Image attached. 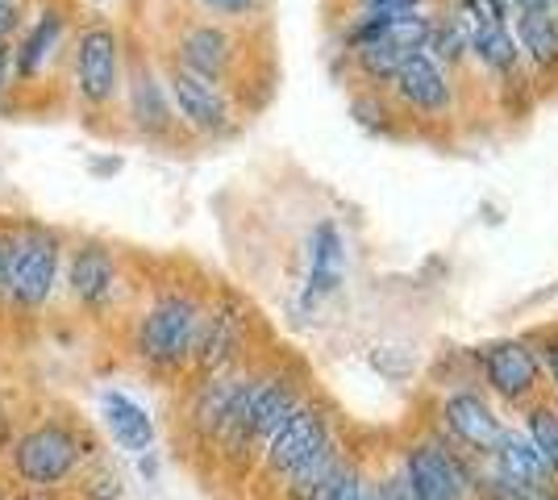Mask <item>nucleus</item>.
I'll list each match as a JSON object with an SVG mask.
<instances>
[{
	"label": "nucleus",
	"instance_id": "31",
	"mask_svg": "<svg viewBox=\"0 0 558 500\" xmlns=\"http://www.w3.org/2000/svg\"><path fill=\"white\" fill-rule=\"evenodd\" d=\"M13 442H17V413L9 405V397H0V454L13 451Z\"/></svg>",
	"mask_w": 558,
	"mask_h": 500
},
{
	"label": "nucleus",
	"instance_id": "32",
	"mask_svg": "<svg viewBox=\"0 0 558 500\" xmlns=\"http://www.w3.org/2000/svg\"><path fill=\"white\" fill-rule=\"evenodd\" d=\"M537 358H542V367H546V376H550V388H555V397H558V333H550V338L537 346Z\"/></svg>",
	"mask_w": 558,
	"mask_h": 500
},
{
	"label": "nucleus",
	"instance_id": "28",
	"mask_svg": "<svg viewBox=\"0 0 558 500\" xmlns=\"http://www.w3.org/2000/svg\"><path fill=\"white\" fill-rule=\"evenodd\" d=\"M34 13V0H17V4H0V42H17V34L25 29Z\"/></svg>",
	"mask_w": 558,
	"mask_h": 500
},
{
	"label": "nucleus",
	"instance_id": "15",
	"mask_svg": "<svg viewBox=\"0 0 558 500\" xmlns=\"http://www.w3.org/2000/svg\"><path fill=\"white\" fill-rule=\"evenodd\" d=\"M251 367H233V371H221V376H201V380L187 383V401H184V434L196 451L213 454V442H217V429L230 413L238 388L246 380Z\"/></svg>",
	"mask_w": 558,
	"mask_h": 500
},
{
	"label": "nucleus",
	"instance_id": "7",
	"mask_svg": "<svg viewBox=\"0 0 558 500\" xmlns=\"http://www.w3.org/2000/svg\"><path fill=\"white\" fill-rule=\"evenodd\" d=\"M246 346H251V309H246L238 296H230V292L205 301L187 380L221 376V371H233V367H246Z\"/></svg>",
	"mask_w": 558,
	"mask_h": 500
},
{
	"label": "nucleus",
	"instance_id": "6",
	"mask_svg": "<svg viewBox=\"0 0 558 500\" xmlns=\"http://www.w3.org/2000/svg\"><path fill=\"white\" fill-rule=\"evenodd\" d=\"M480 459H466L459 447L446 442L442 429L404 442L396 472L413 500H471V472Z\"/></svg>",
	"mask_w": 558,
	"mask_h": 500
},
{
	"label": "nucleus",
	"instance_id": "27",
	"mask_svg": "<svg viewBox=\"0 0 558 500\" xmlns=\"http://www.w3.org/2000/svg\"><path fill=\"white\" fill-rule=\"evenodd\" d=\"M9 263H13V217L0 214V321L9 317Z\"/></svg>",
	"mask_w": 558,
	"mask_h": 500
},
{
	"label": "nucleus",
	"instance_id": "10",
	"mask_svg": "<svg viewBox=\"0 0 558 500\" xmlns=\"http://www.w3.org/2000/svg\"><path fill=\"white\" fill-rule=\"evenodd\" d=\"M438 426H442L450 447H459L466 459H480V463L500 447V438L509 429L505 417L496 413V405H492L480 388H454V392H446L442 405H438Z\"/></svg>",
	"mask_w": 558,
	"mask_h": 500
},
{
	"label": "nucleus",
	"instance_id": "16",
	"mask_svg": "<svg viewBox=\"0 0 558 500\" xmlns=\"http://www.w3.org/2000/svg\"><path fill=\"white\" fill-rule=\"evenodd\" d=\"M388 88H392L396 100H400L404 109H417L425 118H442V113H450V105H454V84H450V75H446L442 63H434L425 50L409 54V59L400 63V72L392 75Z\"/></svg>",
	"mask_w": 558,
	"mask_h": 500
},
{
	"label": "nucleus",
	"instance_id": "13",
	"mask_svg": "<svg viewBox=\"0 0 558 500\" xmlns=\"http://www.w3.org/2000/svg\"><path fill=\"white\" fill-rule=\"evenodd\" d=\"M159 72H163L167 96H171V105H175V118L184 121L192 134H205V138H226V134H230L233 105H230V96H226V88H217V84L184 72V68H175V63H163Z\"/></svg>",
	"mask_w": 558,
	"mask_h": 500
},
{
	"label": "nucleus",
	"instance_id": "20",
	"mask_svg": "<svg viewBox=\"0 0 558 500\" xmlns=\"http://www.w3.org/2000/svg\"><path fill=\"white\" fill-rule=\"evenodd\" d=\"M350 459V442H333V447H326L322 454H313L304 467H296L292 476L279 484L276 492H271V500H322V492H326L329 484H333V476L347 467Z\"/></svg>",
	"mask_w": 558,
	"mask_h": 500
},
{
	"label": "nucleus",
	"instance_id": "19",
	"mask_svg": "<svg viewBox=\"0 0 558 500\" xmlns=\"http://www.w3.org/2000/svg\"><path fill=\"white\" fill-rule=\"evenodd\" d=\"M100 422L109 429V438H113L121 451H130L134 459L146 454L155 447V438H159V429L150 422V413L134 401V397H125V392H100Z\"/></svg>",
	"mask_w": 558,
	"mask_h": 500
},
{
	"label": "nucleus",
	"instance_id": "24",
	"mask_svg": "<svg viewBox=\"0 0 558 500\" xmlns=\"http://www.w3.org/2000/svg\"><path fill=\"white\" fill-rule=\"evenodd\" d=\"M350 54H354V68L367 75L372 84H392V75L400 72V63L409 59V50L392 47V42H384V38L359 42V47H350Z\"/></svg>",
	"mask_w": 558,
	"mask_h": 500
},
{
	"label": "nucleus",
	"instance_id": "11",
	"mask_svg": "<svg viewBox=\"0 0 558 500\" xmlns=\"http://www.w3.org/2000/svg\"><path fill=\"white\" fill-rule=\"evenodd\" d=\"M121 96H125V121L138 138L163 143L175 134L180 118H175V105L167 96L163 72L146 54H130L125 75H121Z\"/></svg>",
	"mask_w": 558,
	"mask_h": 500
},
{
	"label": "nucleus",
	"instance_id": "14",
	"mask_svg": "<svg viewBox=\"0 0 558 500\" xmlns=\"http://www.w3.org/2000/svg\"><path fill=\"white\" fill-rule=\"evenodd\" d=\"M167 63H175V68H184V72L226 88L233 75V63H238V38H233L230 25L201 22L196 17V22L180 25V34L171 38Z\"/></svg>",
	"mask_w": 558,
	"mask_h": 500
},
{
	"label": "nucleus",
	"instance_id": "35",
	"mask_svg": "<svg viewBox=\"0 0 558 500\" xmlns=\"http://www.w3.org/2000/svg\"><path fill=\"white\" fill-rule=\"evenodd\" d=\"M88 171H93V175H117V171H121V159H88Z\"/></svg>",
	"mask_w": 558,
	"mask_h": 500
},
{
	"label": "nucleus",
	"instance_id": "30",
	"mask_svg": "<svg viewBox=\"0 0 558 500\" xmlns=\"http://www.w3.org/2000/svg\"><path fill=\"white\" fill-rule=\"evenodd\" d=\"M205 13H217V17H251L258 13L263 0H196Z\"/></svg>",
	"mask_w": 558,
	"mask_h": 500
},
{
	"label": "nucleus",
	"instance_id": "17",
	"mask_svg": "<svg viewBox=\"0 0 558 500\" xmlns=\"http://www.w3.org/2000/svg\"><path fill=\"white\" fill-rule=\"evenodd\" d=\"M347 280V239L333 221H317L304 242V305L333 296Z\"/></svg>",
	"mask_w": 558,
	"mask_h": 500
},
{
	"label": "nucleus",
	"instance_id": "39",
	"mask_svg": "<svg viewBox=\"0 0 558 500\" xmlns=\"http://www.w3.org/2000/svg\"><path fill=\"white\" fill-rule=\"evenodd\" d=\"M550 13H555V17H558V0H550Z\"/></svg>",
	"mask_w": 558,
	"mask_h": 500
},
{
	"label": "nucleus",
	"instance_id": "12",
	"mask_svg": "<svg viewBox=\"0 0 558 500\" xmlns=\"http://www.w3.org/2000/svg\"><path fill=\"white\" fill-rule=\"evenodd\" d=\"M71 34V9L63 0H34V13L13 42V88L38 84L47 63L63 50Z\"/></svg>",
	"mask_w": 558,
	"mask_h": 500
},
{
	"label": "nucleus",
	"instance_id": "5",
	"mask_svg": "<svg viewBox=\"0 0 558 500\" xmlns=\"http://www.w3.org/2000/svg\"><path fill=\"white\" fill-rule=\"evenodd\" d=\"M121 34L105 13L84 17V25L71 38V93L84 109H109L121 96V75H125V54H121Z\"/></svg>",
	"mask_w": 558,
	"mask_h": 500
},
{
	"label": "nucleus",
	"instance_id": "25",
	"mask_svg": "<svg viewBox=\"0 0 558 500\" xmlns=\"http://www.w3.org/2000/svg\"><path fill=\"white\" fill-rule=\"evenodd\" d=\"M425 54L434 59V63H446V68H454V63H463L466 54H471V38H466V25L450 13L442 22H434L429 29V42H425Z\"/></svg>",
	"mask_w": 558,
	"mask_h": 500
},
{
	"label": "nucleus",
	"instance_id": "18",
	"mask_svg": "<svg viewBox=\"0 0 558 500\" xmlns=\"http://www.w3.org/2000/svg\"><path fill=\"white\" fill-rule=\"evenodd\" d=\"M484 467H488L496 479L517 484V488H555L558 484V479L550 476V467L542 463V454L530 447V438H525L521 429H505L500 447L484 459Z\"/></svg>",
	"mask_w": 558,
	"mask_h": 500
},
{
	"label": "nucleus",
	"instance_id": "4",
	"mask_svg": "<svg viewBox=\"0 0 558 500\" xmlns=\"http://www.w3.org/2000/svg\"><path fill=\"white\" fill-rule=\"evenodd\" d=\"M338 438H342V434H338L333 408H329L326 401H317V397H308V401L267 438V447L258 451L255 484L267 488V492H276L279 484L292 476L296 467H304L313 454H322L326 447H333Z\"/></svg>",
	"mask_w": 558,
	"mask_h": 500
},
{
	"label": "nucleus",
	"instance_id": "22",
	"mask_svg": "<svg viewBox=\"0 0 558 500\" xmlns=\"http://www.w3.org/2000/svg\"><path fill=\"white\" fill-rule=\"evenodd\" d=\"M521 434L530 438V447L542 454V463H546L550 476L558 479V405L534 401V405L525 408V429H521Z\"/></svg>",
	"mask_w": 558,
	"mask_h": 500
},
{
	"label": "nucleus",
	"instance_id": "34",
	"mask_svg": "<svg viewBox=\"0 0 558 500\" xmlns=\"http://www.w3.org/2000/svg\"><path fill=\"white\" fill-rule=\"evenodd\" d=\"M363 9H421V0H363Z\"/></svg>",
	"mask_w": 558,
	"mask_h": 500
},
{
	"label": "nucleus",
	"instance_id": "38",
	"mask_svg": "<svg viewBox=\"0 0 558 500\" xmlns=\"http://www.w3.org/2000/svg\"><path fill=\"white\" fill-rule=\"evenodd\" d=\"M509 4H517V9H546L550 13V0H509Z\"/></svg>",
	"mask_w": 558,
	"mask_h": 500
},
{
	"label": "nucleus",
	"instance_id": "8",
	"mask_svg": "<svg viewBox=\"0 0 558 500\" xmlns=\"http://www.w3.org/2000/svg\"><path fill=\"white\" fill-rule=\"evenodd\" d=\"M480 380L496 401L512 408H530L542 401V358L530 338H496L475 351Z\"/></svg>",
	"mask_w": 558,
	"mask_h": 500
},
{
	"label": "nucleus",
	"instance_id": "3",
	"mask_svg": "<svg viewBox=\"0 0 558 500\" xmlns=\"http://www.w3.org/2000/svg\"><path fill=\"white\" fill-rule=\"evenodd\" d=\"M68 255V234L38 217H13V263H9V317L34 321L54 296Z\"/></svg>",
	"mask_w": 558,
	"mask_h": 500
},
{
	"label": "nucleus",
	"instance_id": "29",
	"mask_svg": "<svg viewBox=\"0 0 558 500\" xmlns=\"http://www.w3.org/2000/svg\"><path fill=\"white\" fill-rule=\"evenodd\" d=\"M367 500H413V497H409V488H404L400 472L392 467V472H384V476H372Z\"/></svg>",
	"mask_w": 558,
	"mask_h": 500
},
{
	"label": "nucleus",
	"instance_id": "36",
	"mask_svg": "<svg viewBox=\"0 0 558 500\" xmlns=\"http://www.w3.org/2000/svg\"><path fill=\"white\" fill-rule=\"evenodd\" d=\"M9 500H68V497H59V492H50V488H25V492H17V497H9Z\"/></svg>",
	"mask_w": 558,
	"mask_h": 500
},
{
	"label": "nucleus",
	"instance_id": "26",
	"mask_svg": "<svg viewBox=\"0 0 558 500\" xmlns=\"http://www.w3.org/2000/svg\"><path fill=\"white\" fill-rule=\"evenodd\" d=\"M367 488H372V472H367V463H363V454L350 451L347 467L333 476L322 500H367Z\"/></svg>",
	"mask_w": 558,
	"mask_h": 500
},
{
	"label": "nucleus",
	"instance_id": "37",
	"mask_svg": "<svg viewBox=\"0 0 558 500\" xmlns=\"http://www.w3.org/2000/svg\"><path fill=\"white\" fill-rule=\"evenodd\" d=\"M138 472L146 479H155L159 476V459H155V451H146V454H138Z\"/></svg>",
	"mask_w": 558,
	"mask_h": 500
},
{
	"label": "nucleus",
	"instance_id": "40",
	"mask_svg": "<svg viewBox=\"0 0 558 500\" xmlns=\"http://www.w3.org/2000/svg\"><path fill=\"white\" fill-rule=\"evenodd\" d=\"M0 500H9V497H4V484H0Z\"/></svg>",
	"mask_w": 558,
	"mask_h": 500
},
{
	"label": "nucleus",
	"instance_id": "1",
	"mask_svg": "<svg viewBox=\"0 0 558 500\" xmlns=\"http://www.w3.org/2000/svg\"><path fill=\"white\" fill-rule=\"evenodd\" d=\"M205 296L187 284H163L142 305L134 321L130 351L150 371L155 380H180L192 371V351H196V330H201Z\"/></svg>",
	"mask_w": 558,
	"mask_h": 500
},
{
	"label": "nucleus",
	"instance_id": "9",
	"mask_svg": "<svg viewBox=\"0 0 558 500\" xmlns=\"http://www.w3.org/2000/svg\"><path fill=\"white\" fill-rule=\"evenodd\" d=\"M63 263H68V292L80 309L93 317L113 309V301L121 296V263L109 242L93 239V234L68 239Z\"/></svg>",
	"mask_w": 558,
	"mask_h": 500
},
{
	"label": "nucleus",
	"instance_id": "23",
	"mask_svg": "<svg viewBox=\"0 0 558 500\" xmlns=\"http://www.w3.org/2000/svg\"><path fill=\"white\" fill-rule=\"evenodd\" d=\"M71 492H75V500H121L125 484H121V472L113 463L96 454L80 467V476L71 479Z\"/></svg>",
	"mask_w": 558,
	"mask_h": 500
},
{
	"label": "nucleus",
	"instance_id": "21",
	"mask_svg": "<svg viewBox=\"0 0 558 500\" xmlns=\"http://www.w3.org/2000/svg\"><path fill=\"white\" fill-rule=\"evenodd\" d=\"M517 47L534 59L537 68H558V17L546 9H521L517 17Z\"/></svg>",
	"mask_w": 558,
	"mask_h": 500
},
{
	"label": "nucleus",
	"instance_id": "41",
	"mask_svg": "<svg viewBox=\"0 0 558 500\" xmlns=\"http://www.w3.org/2000/svg\"><path fill=\"white\" fill-rule=\"evenodd\" d=\"M0 4H17V0H0Z\"/></svg>",
	"mask_w": 558,
	"mask_h": 500
},
{
	"label": "nucleus",
	"instance_id": "2",
	"mask_svg": "<svg viewBox=\"0 0 558 500\" xmlns=\"http://www.w3.org/2000/svg\"><path fill=\"white\" fill-rule=\"evenodd\" d=\"M100 447H96L93 429L84 422H75L71 413H50L43 422L25 426L9 451V467L13 476L22 479L25 488H68L71 479L80 476V467L96 459Z\"/></svg>",
	"mask_w": 558,
	"mask_h": 500
},
{
	"label": "nucleus",
	"instance_id": "33",
	"mask_svg": "<svg viewBox=\"0 0 558 500\" xmlns=\"http://www.w3.org/2000/svg\"><path fill=\"white\" fill-rule=\"evenodd\" d=\"M13 88V42H0V105Z\"/></svg>",
	"mask_w": 558,
	"mask_h": 500
}]
</instances>
